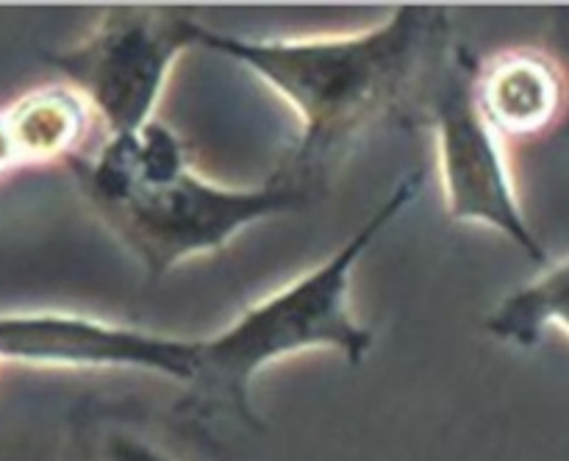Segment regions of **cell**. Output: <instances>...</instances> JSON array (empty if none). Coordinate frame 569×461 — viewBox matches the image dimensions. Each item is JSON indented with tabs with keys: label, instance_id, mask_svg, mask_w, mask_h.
Masks as SVG:
<instances>
[{
	"label": "cell",
	"instance_id": "obj_1",
	"mask_svg": "<svg viewBox=\"0 0 569 461\" xmlns=\"http://www.w3.org/2000/svg\"><path fill=\"white\" fill-rule=\"evenodd\" d=\"M453 44L439 6H395L376 26L328 37L248 39L198 28V48L226 56L270 87L298 120L270 178L315 203L350 150L387 120L409 122L428 76Z\"/></svg>",
	"mask_w": 569,
	"mask_h": 461
},
{
	"label": "cell",
	"instance_id": "obj_2",
	"mask_svg": "<svg viewBox=\"0 0 569 461\" xmlns=\"http://www.w3.org/2000/svg\"><path fill=\"white\" fill-rule=\"evenodd\" d=\"M64 167L94 220L148 278L220 253L244 228L311 203L276 178L248 189L209 181L194 170L187 142L159 120L103 137Z\"/></svg>",
	"mask_w": 569,
	"mask_h": 461
},
{
	"label": "cell",
	"instance_id": "obj_3",
	"mask_svg": "<svg viewBox=\"0 0 569 461\" xmlns=\"http://www.w3.org/2000/svg\"><path fill=\"white\" fill-rule=\"evenodd\" d=\"M422 181V172L400 178L383 203L361 222L359 231L326 261L256 300L211 337H198L192 375L183 383L178 409L198 417L206 425L233 422L261 431L264 422L256 414L250 392L264 367L311 350H333L348 364H365L376 337L350 309L353 270L383 228L398 220L411 200H417Z\"/></svg>",
	"mask_w": 569,
	"mask_h": 461
},
{
	"label": "cell",
	"instance_id": "obj_4",
	"mask_svg": "<svg viewBox=\"0 0 569 461\" xmlns=\"http://www.w3.org/2000/svg\"><path fill=\"white\" fill-rule=\"evenodd\" d=\"M478 56L450 44L417 94L406 126L431 128L445 211L453 222L503 233L528 259L548 264V250L526 220L506 142L476 100Z\"/></svg>",
	"mask_w": 569,
	"mask_h": 461
},
{
	"label": "cell",
	"instance_id": "obj_5",
	"mask_svg": "<svg viewBox=\"0 0 569 461\" xmlns=\"http://www.w3.org/2000/svg\"><path fill=\"white\" fill-rule=\"evenodd\" d=\"M198 17L156 6H111L81 42L50 50L48 64L100 122L120 137L156 120L178 59L198 48Z\"/></svg>",
	"mask_w": 569,
	"mask_h": 461
},
{
	"label": "cell",
	"instance_id": "obj_6",
	"mask_svg": "<svg viewBox=\"0 0 569 461\" xmlns=\"http://www.w3.org/2000/svg\"><path fill=\"white\" fill-rule=\"evenodd\" d=\"M198 339L64 311L0 314V361L59 370H139L187 383Z\"/></svg>",
	"mask_w": 569,
	"mask_h": 461
},
{
	"label": "cell",
	"instance_id": "obj_7",
	"mask_svg": "<svg viewBox=\"0 0 569 461\" xmlns=\"http://www.w3.org/2000/svg\"><path fill=\"white\" fill-rule=\"evenodd\" d=\"M59 461H231L211 425L178 405L92 398L67 425Z\"/></svg>",
	"mask_w": 569,
	"mask_h": 461
},
{
	"label": "cell",
	"instance_id": "obj_8",
	"mask_svg": "<svg viewBox=\"0 0 569 461\" xmlns=\"http://www.w3.org/2000/svg\"><path fill=\"white\" fill-rule=\"evenodd\" d=\"M476 100L500 139H537L565 117L567 81L556 56L539 48H509L478 56Z\"/></svg>",
	"mask_w": 569,
	"mask_h": 461
},
{
	"label": "cell",
	"instance_id": "obj_9",
	"mask_svg": "<svg viewBox=\"0 0 569 461\" xmlns=\"http://www.w3.org/2000/svg\"><path fill=\"white\" fill-rule=\"evenodd\" d=\"M94 117L64 83L31 89L0 106V176L20 167L64 164L87 153Z\"/></svg>",
	"mask_w": 569,
	"mask_h": 461
},
{
	"label": "cell",
	"instance_id": "obj_10",
	"mask_svg": "<svg viewBox=\"0 0 569 461\" xmlns=\"http://www.w3.org/2000/svg\"><path fill=\"white\" fill-rule=\"evenodd\" d=\"M567 259L548 261L537 278L511 289L487 314L483 328L500 342L533 350L548 339L550 331L567 333Z\"/></svg>",
	"mask_w": 569,
	"mask_h": 461
}]
</instances>
